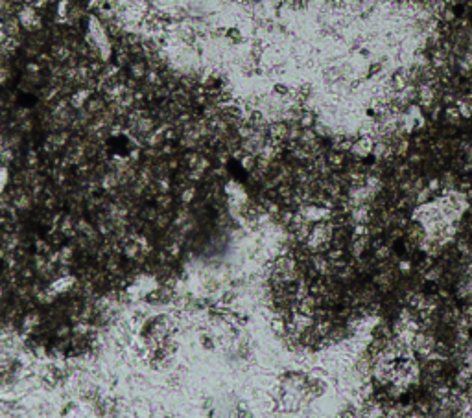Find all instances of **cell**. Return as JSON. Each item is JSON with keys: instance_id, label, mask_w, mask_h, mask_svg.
Listing matches in <instances>:
<instances>
[{"instance_id": "6da1fadb", "label": "cell", "mask_w": 472, "mask_h": 418, "mask_svg": "<svg viewBox=\"0 0 472 418\" xmlns=\"http://www.w3.org/2000/svg\"><path fill=\"white\" fill-rule=\"evenodd\" d=\"M323 394V385L319 379L301 370L286 372L279 379L280 405L290 411L304 409Z\"/></svg>"}, {"instance_id": "7a4b0ae2", "label": "cell", "mask_w": 472, "mask_h": 418, "mask_svg": "<svg viewBox=\"0 0 472 418\" xmlns=\"http://www.w3.org/2000/svg\"><path fill=\"white\" fill-rule=\"evenodd\" d=\"M140 341L151 361H165L176 352V326L165 315L151 317L142 326Z\"/></svg>"}, {"instance_id": "3957f363", "label": "cell", "mask_w": 472, "mask_h": 418, "mask_svg": "<svg viewBox=\"0 0 472 418\" xmlns=\"http://www.w3.org/2000/svg\"><path fill=\"white\" fill-rule=\"evenodd\" d=\"M85 41L92 54L100 57L102 61H109L113 56V43L109 37L107 30L102 24V21L96 15H89L87 17V28H85Z\"/></svg>"}, {"instance_id": "277c9868", "label": "cell", "mask_w": 472, "mask_h": 418, "mask_svg": "<svg viewBox=\"0 0 472 418\" xmlns=\"http://www.w3.org/2000/svg\"><path fill=\"white\" fill-rule=\"evenodd\" d=\"M157 289V282H155L151 277H140L137 278L135 282H133V286L129 288V295L131 297H135V299H144V297H148V295H151Z\"/></svg>"}, {"instance_id": "5b68a950", "label": "cell", "mask_w": 472, "mask_h": 418, "mask_svg": "<svg viewBox=\"0 0 472 418\" xmlns=\"http://www.w3.org/2000/svg\"><path fill=\"white\" fill-rule=\"evenodd\" d=\"M19 23L23 24L24 28L35 30L41 26V17H39V13L35 12V8L24 6L23 10L19 12Z\"/></svg>"}, {"instance_id": "8992f818", "label": "cell", "mask_w": 472, "mask_h": 418, "mask_svg": "<svg viewBox=\"0 0 472 418\" xmlns=\"http://www.w3.org/2000/svg\"><path fill=\"white\" fill-rule=\"evenodd\" d=\"M373 149H375V146H373V140H371V138H362V140L356 142L353 147V151L362 158L369 157L371 153H373Z\"/></svg>"}, {"instance_id": "52a82bcc", "label": "cell", "mask_w": 472, "mask_h": 418, "mask_svg": "<svg viewBox=\"0 0 472 418\" xmlns=\"http://www.w3.org/2000/svg\"><path fill=\"white\" fill-rule=\"evenodd\" d=\"M444 120H446V124L450 125H459L461 120H463V116H461L459 109H457V105H448V107L444 109Z\"/></svg>"}, {"instance_id": "ba28073f", "label": "cell", "mask_w": 472, "mask_h": 418, "mask_svg": "<svg viewBox=\"0 0 472 418\" xmlns=\"http://www.w3.org/2000/svg\"><path fill=\"white\" fill-rule=\"evenodd\" d=\"M455 105H457V109H459L461 116L465 120H470L472 118V98L470 96H463L459 98L457 102H455Z\"/></svg>"}, {"instance_id": "9c48e42d", "label": "cell", "mask_w": 472, "mask_h": 418, "mask_svg": "<svg viewBox=\"0 0 472 418\" xmlns=\"http://www.w3.org/2000/svg\"><path fill=\"white\" fill-rule=\"evenodd\" d=\"M87 96H89V92L87 91H81V92H78L74 98H72V103H74L76 107H81L83 105V102L87 100Z\"/></svg>"}, {"instance_id": "30bf717a", "label": "cell", "mask_w": 472, "mask_h": 418, "mask_svg": "<svg viewBox=\"0 0 472 418\" xmlns=\"http://www.w3.org/2000/svg\"><path fill=\"white\" fill-rule=\"evenodd\" d=\"M441 275H443V271H441V267H437V269L433 267L432 271L428 273V280H439V277H441Z\"/></svg>"}]
</instances>
